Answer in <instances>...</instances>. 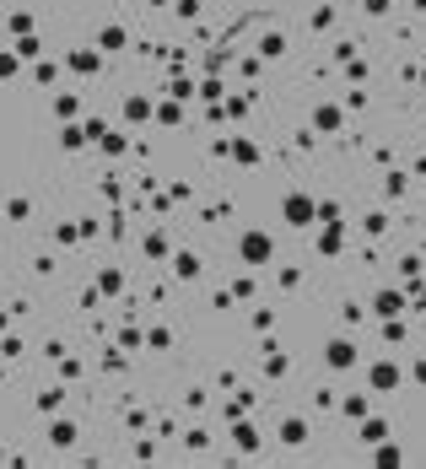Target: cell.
<instances>
[{"mask_svg": "<svg viewBox=\"0 0 426 469\" xmlns=\"http://www.w3.org/2000/svg\"><path fill=\"white\" fill-rule=\"evenodd\" d=\"M92 49H98V54H124V49H130V33H124L119 22H108V27H98Z\"/></svg>", "mask_w": 426, "mask_h": 469, "instance_id": "52a82bcc", "label": "cell"}, {"mask_svg": "<svg viewBox=\"0 0 426 469\" xmlns=\"http://www.w3.org/2000/svg\"><path fill=\"white\" fill-rule=\"evenodd\" d=\"M151 114H157L151 98H141V92H135V98H124V119H130V124H151Z\"/></svg>", "mask_w": 426, "mask_h": 469, "instance_id": "9a60e30c", "label": "cell"}, {"mask_svg": "<svg viewBox=\"0 0 426 469\" xmlns=\"http://www.w3.org/2000/svg\"><path fill=\"white\" fill-rule=\"evenodd\" d=\"M329 54H335V60L345 65V60H356V43H351V38H340V43H335V49H329Z\"/></svg>", "mask_w": 426, "mask_h": 469, "instance_id": "b9f144b4", "label": "cell"}, {"mask_svg": "<svg viewBox=\"0 0 426 469\" xmlns=\"http://www.w3.org/2000/svg\"><path fill=\"white\" fill-rule=\"evenodd\" d=\"M281 222L291 226V232H313V222H319V200L303 194V189H291V194L281 200Z\"/></svg>", "mask_w": 426, "mask_h": 469, "instance_id": "7a4b0ae2", "label": "cell"}, {"mask_svg": "<svg viewBox=\"0 0 426 469\" xmlns=\"http://www.w3.org/2000/svg\"><path fill=\"white\" fill-rule=\"evenodd\" d=\"M38 54H43V38L22 33V38H17V60H38Z\"/></svg>", "mask_w": 426, "mask_h": 469, "instance_id": "4316f807", "label": "cell"}, {"mask_svg": "<svg viewBox=\"0 0 426 469\" xmlns=\"http://www.w3.org/2000/svg\"><path fill=\"white\" fill-rule=\"evenodd\" d=\"M388 226H394V216H388V210H367V216H362V232H367V238H383Z\"/></svg>", "mask_w": 426, "mask_h": 469, "instance_id": "ac0fdd59", "label": "cell"}, {"mask_svg": "<svg viewBox=\"0 0 426 469\" xmlns=\"http://www.w3.org/2000/svg\"><path fill=\"white\" fill-rule=\"evenodd\" d=\"M254 329L270 335V329H275V307H254Z\"/></svg>", "mask_w": 426, "mask_h": 469, "instance_id": "836d02e7", "label": "cell"}, {"mask_svg": "<svg viewBox=\"0 0 426 469\" xmlns=\"http://www.w3.org/2000/svg\"><path fill=\"white\" fill-rule=\"evenodd\" d=\"M356 437H362V443H383L388 421H383V415H362V431H356Z\"/></svg>", "mask_w": 426, "mask_h": 469, "instance_id": "ffe728a7", "label": "cell"}, {"mask_svg": "<svg viewBox=\"0 0 426 469\" xmlns=\"http://www.w3.org/2000/svg\"><path fill=\"white\" fill-rule=\"evenodd\" d=\"M60 146H65V151H82V146H86V124H65Z\"/></svg>", "mask_w": 426, "mask_h": 469, "instance_id": "44dd1931", "label": "cell"}, {"mask_svg": "<svg viewBox=\"0 0 426 469\" xmlns=\"http://www.w3.org/2000/svg\"><path fill=\"white\" fill-rule=\"evenodd\" d=\"M173 275H178V281H200V275H205V259L195 254V248H178V254H173Z\"/></svg>", "mask_w": 426, "mask_h": 469, "instance_id": "ba28073f", "label": "cell"}, {"mask_svg": "<svg viewBox=\"0 0 426 469\" xmlns=\"http://www.w3.org/2000/svg\"><path fill=\"white\" fill-rule=\"evenodd\" d=\"M254 49H259L264 60H281V54H286V33H281V27H270V33H259Z\"/></svg>", "mask_w": 426, "mask_h": 469, "instance_id": "5bb4252c", "label": "cell"}, {"mask_svg": "<svg viewBox=\"0 0 426 469\" xmlns=\"http://www.w3.org/2000/svg\"><path fill=\"white\" fill-rule=\"evenodd\" d=\"M410 6H416V11H421V17H426V0H410Z\"/></svg>", "mask_w": 426, "mask_h": 469, "instance_id": "f907efd6", "label": "cell"}, {"mask_svg": "<svg viewBox=\"0 0 426 469\" xmlns=\"http://www.w3.org/2000/svg\"><path fill=\"white\" fill-rule=\"evenodd\" d=\"M49 437H54V448H70V443H76V421H54Z\"/></svg>", "mask_w": 426, "mask_h": 469, "instance_id": "d4e9b609", "label": "cell"}, {"mask_svg": "<svg viewBox=\"0 0 426 469\" xmlns=\"http://www.w3.org/2000/svg\"><path fill=\"white\" fill-rule=\"evenodd\" d=\"M405 340H410V324H405V318H400V313L383 318V346H405Z\"/></svg>", "mask_w": 426, "mask_h": 469, "instance_id": "d6986e66", "label": "cell"}, {"mask_svg": "<svg viewBox=\"0 0 426 469\" xmlns=\"http://www.w3.org/2000/svg\"><path fill=\"white\" fill-rule=\"evenodd\" d=\"M307 130H319V135H340V130H345V108H340V102H319V108L307 114Z\"/></svg>", "mask_w": 426, "mask_h": 469, "instance_id": "8992f818", "label": "cell"}, {"mask_svg": "<svg viewBox=\"0 0 426 469\" xmlns=\"http://www.w3.org/2000/svg\"><path fill=\"white\" fill-rule=\"evenodd\" d=\"M356 362H362V351L351 346L345 335H340V340H324V367H329V372H351Z\"/></svg>", "mask_w": 426, "mask_h": 469, "instance_id": "5b68a950", "label": "cell"}, {"mask_svg": "<svg viewBox=\"0 0 426 469\" xmlns=\"http://www.w3.org/2000/svg\"><path fill=\"white\" fill-rule=\"evenodd\" d=\"M33 82H38V86H54V82H60V65H54V60H38V65H33Z\"/></svg>", "mask_w": 426, "mask_h": 469, "instance_id": "484cf974", "label": "cell"}, {"mask_svg": "<svg viewBox=\"0 0 426 469\" xmlns=\"http://www.w3.org/2000/svg\"><path fill=\"white\" fill-rule=\"evenodd\" d=\"M65 65H70L76 76H98V70H102V54L82 43V49H70V60H65Z\"/></svg>", "mask_w": 426, "mask_h": 469, "instance_id": "30bf717a", "label": "cell"}, {"mask_svg": "<svg viewBox=\"0 0 426 469\" xmlns=\"http://www.w3.org/2000/svg\"><path fill=\"white\" fill-rule=\"evenodd\" d=\"M178 17H183V22H195V17H200V0H178Z\"/></svg>", "mask_w": 426, "mask_h": 469, "instance_id": "7dc6e473", "label": "cell"}, {"mask_svg": "<svg viewBox=\"0 0 426 469\" xmlns=\"http://www.w3.org/2000/svg\"><path fill=\"white\" fill-rule=\"evenodd\" d=\"M275 437H281L286 448H303V443H307V421H303V415H286V421H281V431H275Z\"/></svg>", "mask_w": 426, "mask_h": 469, "instance_id": "7c38bea8", "label": "cell"}, {"mask_svg": "<svg viewBox=\"0 0 426 469\" xmlns=\"http://www.w3.org/2000/svg\"><path fill=\"white\" fill-rule=\"evenodd\" d=\"M98 146H102V151H108V157H119V151H124V146H130V141H124V135H108V130H102V135H98Z\"/></svg>", "mask_w": 426, "mask_h": 469, "instance_id": "e575fe53", "label": "cell"}, {"mask_svg": "<svg viewBox=\"0 0 426 469\" xmlns=\"http://www.w3.org/2000/svg\"><path fill=\"white\" fill-rule=\"evenodd\" d=\"M340 415H345V421H362V415H372V399H367V394H345Z\"/></svg>", "mask_w": 426, "mask_h": 469, "instance_id": "2e32d148", "label": "cell"}, {"mask_svg": "<svg viewBox=\"0 0 426 469\" xmlns=\"http://www.w3.org/2000/svg\"><path fill=\"white\" fill-rule=\"evenodd\" d=\"M232 443H238V453H259V426H248V421H232Z\"/></svg>", "mask_w": 426, "mask_h": 469, "instance_id": "4fadbf2b", "label": "cell"}, {"mask_svg": "<svg viewBox=\"0 0 426 469\" xmlns=\"http://www.w3.org/2000/svg\"><path fill=\"white\" fill-rule=\"evenodd\" d=\"M275 281H281V291H297V286H303V265H281Z\"/></svg>", "mask_w": 426, "mask_h": 469, "instance_id": "f1b7e54d", "label": "cell"}, {"mask_svg": "<svg viewBox=\"0 0 426 469\" xmlns=\"http://www.w3.org/2000/svg\"><path fill=\"white\" fill-rule=\"evenodd\" d=\"M238 259H243L248 270H270L275 265V238H270L264 226H248L243 238H238Z\"/></svg>", "mask_w": 426, "mask_h": 469, "instance_id": "6da1fadb", "label": "cell"}, {"mask_svg": "<svg viewBox=\"0 0 426 469\" xmlns=\"http://www.w3.org/2000/svg\"><path fill=\"white\" fill-rule=\"evenodd\" d=\"M383 194H388V200H405V194H410V178H405V173H383Z\"/></svg>", "mask_w": 426, "mask_h": 469, "instance_id": "7402d4cb", "label": "cell"}, {"mask_svg": "<svg viewBox=\"0 0 426 469\" xmlns=\"http://www.w3.org/2000/svg\"><path fill=\"white\" fill-rule=\"evenodd\" d=\"M17 70H22V65H17V54H0V82H11Z\"/></svg>", "mask_w": 426, "mask_h": 469, "instance_id": "7bdbcfd3", "label": "cell"}, {"mask_svg": "<svg viewBox=\"0 0 426 469\" xmlns=\"http://www.w3.org/2000/svg\"><path fill=\"white\" fill-rule=\"evenodd\" d=\"M340 6H362V0H340Z\"/></svg>", "mask_w": 426, "mask_h": 469, "instance_id": "f5cc1de1", "label": "cell"}, {"mask_svg": "<svg viewBox=\"0 0 426 469\" xmlns=\"http://www.w3.org/2000/svg\"><path fill=\"white\" fill-rule=\"evenodd\" d=\"M151 119H157V130H173V124H183V108H178V102H162Z\"/></svg>", "mask_w": 426, "mask_h": 469, "instance_id": "603a6c76", "label": "cell"}, {"mask_svg": "<svg viewBox=\"0 0 426 469\" xmlns=\"http://www.w3.org/2000/svg\"><path fill=\"white\" fill-rule=\"evenodd\" d=\"M345 76H351V82H367V60H345Z\"/></svg>", "mask_w": 426, "mask_h": 469, "instance_id": "f6af8a7d", "label": "cell"}, {"mask_svg": "<svg viewBox=\"0 0 426 469\" xmlns=\"http://www.w3.org/2000/svg\"><path fill=\"white\" fill-rule=\"evenodd\" d=\"M307 27H313V33H329V27H335V6H319V11L307 17Z\"/></svg>", "mask_w": 426, "mask_h": 469, "instance_id": "f546056e", "label": "cell"}, {"mask_svg": "<svg viewBox=\"0 0 426 469\" xmlns=\"http://www.w3.org/2000/svg\"><path fill=\"white\" fill-rule=\"evenodd\" d=\"M362 11H367V17H388V11H394V0H362Z\"/></svg>", "mask_w": 426, "mask_h": 469, "instance_id": "74e56055", "label": "cell"}, {"mask_svg": "<svg viewBox=\"0 0 426 469\" xmlns=\"http://www.w3.org/2000/svg\"><path fill=\"white\" fill-rule=\"evenodd\" d=\"M11 33H17V38H22V33H33V17H27V11H17V17H11Z\"/></svg>", "mask_w": 426, "mask_h": 469, "instance_id": "bcb514c9", "label": "cell"}, {"mask_svg": "<svg viewBox=\"0 0 426 469\" xmlns=\"http://www.w3.org/2000/svg\"><path fill=\"white\" fill-rule=\"evenodd\" d=\"M102 291H108V297H119V291H124V275H119V270H102V275H98V297H102Z\"/></svg>", "mask_w": 426, "mask_h": 469, "instance_id": "83f0119b", "label": "cell"}, {"mask_svg": "<svg viewBox=\"0 0 426 469\" xmlns=\"http://www.w3.org/2000/svg\"><path fill=\"white\" fill-rule=\"evenodd\" d=\"M60 405H65L60 388H43V394H38V410H60Z\"/></svg>", "mask_w": 426, "mask_h": 469, "instance_id": "8d00e7d4", "label": "cell"}, {"mask_svg": "<svg viewBox=\"0 0 426 469\" xmlns=\"http://www.w3.org/2000/svg\"><path fill=\"white\" fill-rule=\"evenodd\" d=\"M319 226H324V232H319V254L335 259V254L345 248V222H319Z\"/></svg>", "mask_w": 426, "mask_h": 469, "instance_id": "8fae6325", "label": "cell"}, {"mask_svg": "<svg viewBox=\"0 0 426 469\" xmlns=\"http://www.w3.org/2000/svg\"><path fill=\"white\" fill-rule=\"evenodd\" d=\"M400 275H405V281L426 275V254H400Z\"/></svg>", "mask_w": 426, "mask_h": 469, "instance_id": "cb8c5ba5", "label": "cell"}, {"mask_svg": "<svg viewBox=\"0 0 426 469\" xmlns=\"http://www.w3.org/2000/svg\"><path fill=\"white\" fill-rule=\"evenodd\" d=\"M340 318H345V324H351V329H356V324H362V318H367V307H356V302H345V307H340Z\"/></svg>", "mask_w": 426, "mask_h": 469, "instance_id": "60d3db41", "label": "cell"}, {"mask_svg": "<svg viewBox=\"0 0 426 469\" xmlns=\"http://www.w3.org/2000/svg\"><path fill=\"white\" fill-rule=\"evenodd\" d=\"M141 340H146L141 329H124V335H119V351H135V346H141Z\"/></svg>", "mask_w": 426, "mask_h": 469, "instance_id": "ee69618b", "label": "cell"}, {"mask_svg": "<svg viewBox=\"0 0 426 469\" xmlns=\"http://www.w3.org/2000/svg\"><path fill=\"white\" fill-rule=\"evenodd\" d=\"M405 286H378V291H372V307H367V313H372V318H394V313H405Z\"/></svg>", "mask_w": 426, "mask_h": 469, "instance_id": "277c9868", "label": "cell"}, {"mask_svg": "<svg viewBox=\"0 0 426 469\" xmlns=\"http://www.w3.org/2000/svg\"><path fill=\"white\" fill-rule=\"evenodd\" d=\"M319 222H345L340 205H335V200H319ZM319 222H313V226H319Z\"/></svg>", "mask_w": 426, "mask_h": 469, "instance_id": "d590c367", "label": "cell"}, {"mask_svg": "<svg viewBox=\"0 0 426 469\" xmlns=\"http://www.w3.org/2000/svg\"><path fill=\"white\" fill-rule=\"evenodd\" d=\"M372 448H378V453H372V464H378V469H400V464H405V453L394 448L388 437H383V443H372Z\"/></svg>", "mask_w": 426, "mask_h": 469, "instance_id": "e0dca14e", "label": "cell"}, {"mask_svg": "<svg viewBox=\"0 0 426 469\" xmlns=\"http://www.w3.org/2000/svg\"><path fill=\"white\" fill-rule=\"evenodd\" d=\"M141 254H146V259H167V238H162V232H151V238L141 243Z\"/></svg>", "mask_w": 426, "mask_h": 469, "instance_id": "4dcf8cb0", "label": "cell"}, {"mask_svg": "<svg viewBox=\"0 0 426 469\" xmlns=\"http://www.w3.org/2000/svg\"><path fill=\"white\" fill-rule=\"evenodd\" d=\"M76 108H82V98H76V92H60V98H54V114H60V119H70Z\"/></svg>", "mask_w": 426, "mask_h": 469, "instance_id": "1f68e13d", "label": "cell"}, {"mask_svg": "<svg viewBox=\"0 0 426 469\" xmlns=\"http://www.w3.org/2000/svg\"><path fill=\"white\" fill-rule=\"evenodd\" d=\"M405 383V367H400V362H372V367H367V388H372V394H394V388Z\"/></svg>", "mask_w": 426, "mask_h": 469, "instance_id": "3957f363", "label": "cell"}, {"mask_svg": "<svg viewBox=\"0 0 426 469\" xmlns=\"http://www.w3.org/2000/svg\"><path fill=\"white\" fill-rule=\"evenodd\" d=\"M227 157L238 167H259V146L248 141V135H232V141H227Z\"/></svg>", "mask_w": 426, "mask_h": 469, "instance_id": "9c48e42d", "label": "cell"}, {"mask_svg": "<svg viewBox=\"0 0 426 469\" xmlns=\"http://www.w3.org/2000/svg\"><path fill=\"white\" fill-rule=\"evenodd\" d=\"M410 173H416V178H426V151L416 157V167H410Z\"/></svg>", "mask_w": 426, "mask_h": 469, "instance_id": "c3c4849f", "label": "cell"}, {"mask_svg": "<svg viewBox=\"0 0 426 469\" xmlns=\"http://www.w3.org/2000/svg\"><path fill=\"white\" fill-rule=\"evenodd\" d=\"M146 346H151V351H167V346H173V335H167V329H151V335H146Z\"/></svg>", "mask_w": 426, "mask_h": 469, "instance_id": "f35d334b", "label": "cell"}, {"mask_svg": "<svg viewBox=\"0 0 426 469\" xmlns=\"http://www.w3.org/2000/svg\"><path fill=\"white\" fill-rule=\"evenodd\" d=\"M416 82H421V86H426V70H416Z\"/></svg>", "mask_w": 426, "mask_h": 469, "instance_id": "816d5d0a", "label": "cell"}, {"mask_svg": "<svg viewBox=\"0 0 426 469\" xmlns=\"http://www.w3.org/2000/svg\"><path fill=\"white\" fill-rule=\"evenodd\" d=\"M416 383H426V362H421V367H416Z\"/></svg>", "mask_w": 426, "mask_h": 469, "instance_id": "681fc988", "label": "cell"}, {"mask_svg": "<svg viewBox=\"0 0 426 469\" xmlns=\"http://www.w3.org/2000/svg\"><path fill=\"white\" fill-rule=\"evenodd\" d=\"M313 405H319V410H335L340 399H335V388H313Z\"/></svg>", "mask_w": 426, "mask_h": 469, "instance_id": "ab89813d", "label": "cell"}, {"mask_svg": "<svg viewBox=\"0 0 426 469\" xmlns=\"http://www.w3.org/2000/svg\"><path fill=\"white\" fill-rule=\"evenodd\" d=\"M195 86H200V98H205V102H216V98H227V86L216 82V76H205V82H195Z\"/></svg>", "mask_w": 426, "mask_h": 469, "instance_id": "d6a6232c", "label": "cell"}]
</instances>
